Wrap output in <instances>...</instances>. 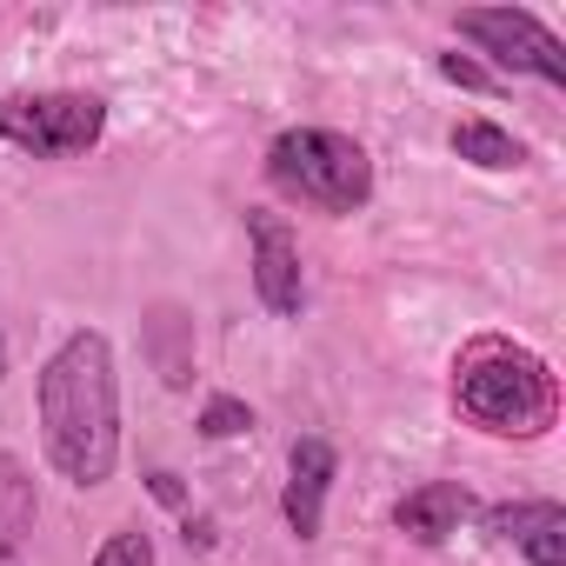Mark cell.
Returning a JSON list of instances; mask_svg holds the SVG:
<instances>
[{
  "label": "cell",
  "instance_id": "1",
  "mask_svg": "<svg viewBox=\"0 0 566 566\" xmlns=\"http://www.w3.org/2000/svg\"><path fill=\"white\" fill-rule=\"evenodd\" d=\"M34 407H41V447L54 473L74 486H107L120 460V374H114L107 334L94 327L67 334L41 367Z\"/></svg>",
  "mask_w": 566,
  "mask_h": 566
},
{
  "label": "cell",
  "instance_id": "2",
  "mask_svg": "<svg viewBox=\"0 0 566 566\" xmlns=\"http://www.w3.org/2000/svg\"><path fill=\"white\" fill-rule=\"evenodd\" d=\"M453 400L480 433H500V440H539L553 427V413H559L553 367L539 354L513 347V340L467 347V360L453 374Z\"/></svg>",
  "mask_w": 566,
  "mask_h": 566
},
{
  "label": "cell",
  "instance_id": "3",
  "mask_svg": "<svg viewBox=\"0 0 566 566\" xmlns=\"http://www.w3.org/2000/svg\"><path fill=\"white\" fill-rule=\"evenodd\" d=\"M266 180L314 207V213H360L374 200V160L354 134H334V127H287V134H273L266 147Z\"/></svg>",
  "mask_w": 566,
  "mask_h": 566
},
{
  "label": "cell",
  "instance_id": "4",
  "mask_svg": "<svg viewBox=\"0 0 566 566\" xmlns=\"http://www.w3.org/2000/svg\"><path fill=\"white\" fill-rule=\"evenodd\" d=\"M107 134V101L94 94H8L0 101V140L34 160H74Z\"/></svg>",
  "mask_w": 566,
  "mask_h": 566
},
{
  "label": "cell",
  "instance_id": "5",
  "mask_svg": "<svg viewBox=\"0 0 566 566\" xmlns=\"http://www.w3.org/2000/svg\"><path fill=\"white\" fill-rule=\"evenodd\" d=\"M453 28H460V41L493 54L500 74H533L546 87H566V48L526 8H467V14H453Z\"/></svg>",
  "mask_w": 566,
  "mask_h": 566
},
{
  "label": "cell",
  "instance_id": "6",
  "mask_svg": "<svg viewBox=\"0 0 566 566\" xmlns=\"http://www.w3.org/2000/svg\"><path fill=\"white\" fill-rule=\"evenodd\" d=\"M247 240H253V294L273 321H294L307 307V273H301V240L294 227L266 213V207H247Z\"/></svg>",
  "mask_w": 566,
  "mask_h": 566
},
{
  "label": "cell",
  "instance_id": "7",
  "mask_svg": "<svg viewBox=\"0 0 566 566\" xmlns=\"http://www.w3.org/2000/svg\"><path fill=\"white\" fill-rule=\"evenodd\" d=\"M334 480H340L334 440H294V453H287V493H280V513H287V533L294 539H321Z\"/></svg>",
  "mask_w": 566,
  "mask_h": 566
},
{
  "label": "cell",
  "instance_id": "8",
  "mask_svg": "<svg viewBox=\"0 0 566 566\" xmlns=\"http://www.w3.org/2000/svg\"><path fill=\"white\" fill-rule=\"evenodd\" d=\"M486 533L520 546L533 566H566V506L559 500H500V506H486Z\"/></svg>",
  "mask_w": 566,
  "mask_h": 566
},
{
  "label": "cell",
  "instance_id": "9",
  "mask_svg": "<svg viewBox=\"0 0 566 566\" xmlns=\"http://www.w3.org/2000/svg\"><path fill=\"white\" fill-rule=\"evenodd\" d=\"M467 513H473V493H467L460 480H427V486L400 493L394 526H400L407 539H420V546H440V539H453V533H460V520H467Z\"/></svg>",
  "mask_w": 566,
  "mask_h": 566
},
{
  "label": "cell",
  "instance_id": "10",
  "mask_svg": "<svg viewBox=\"0 0 566 566\" xmlns=\"http://www.w3.org/2000/svg\"><path fill=\"white\" fill-rule=\"evenodd\" d=\"M34 513H41V493L28 480V467L14 453H0V559H14L34 533Z\"/></svg>",
  "mask_w": 566,
  "mask_h": 566
},
{
  "label": "cell",
  "instance_id": "11",
  "mask_svg": "<svg viewBox=\"0 0 566 566\" xmlns=\"http://www.w3.org/2000/svg\"><path fill=\"white\" fill-rule=\"evenodd\" d=\"M453 154L473 160V167H486V174L526 167V147H520L506 127H493V120H460V127H453Z\"/></svg>",
  "mask_w": 566,
  "mask_h": 566
},
{
  "label": "cell",
  "instance_id": "12",
  "mask_svg": "<svg viewBox=\"0 0 566 566\" xmlns=\"http://www.w3.org/2000/svg\"><path fill=\"white\" fill-rule=\"evenodd\" d=\"M247 427H253V407L233 400V394H213V400L200 407V440H233V433H247Z\"/></svg>",
  "mask_w": 566,
  "mask_h": 566
},
{
  "label": "cell",
  "instance_id": "13",
  "mask_svg": "<svg viewBox=\"0 0 566 566\" xmlns=\"http://www.w3.org/2000/svg\"><path fill=\"white\" fill-rule=\"evenodd\" d=\"M94 566H154V533H140V526L107 533V546L94 553Z\"/></svg>",
  "mask_w": 566,
  "mask_h": 566
},
{
  "label": "cell",
  "instance_id": "14",
  "mask_svg": "<svg viewBox=\"0 0 566 566\" xmlns=\"http://www.w3.org/2000/svg\"><path fill=\"white\" fill-rule=\"evenodd\" d=\"M440 74H447L453 87H473V94H486V87H493V74H486L480 61H467V54H440Z\"/></svg>",
  "mask_w": 566,
  "mask_h": 566
},
{
  "label": "cell",
  "instance_id": "15",
  "mask_svg": "<svg viewBox=\"0 0 566 566\" xmlns=\"http://www.w3.org/2000/svg\"><path fill=\"white\" fill-rule=\"evenodd\" d=\"M147 486H154L167 506H180V480H174V473H147Z\"/></svg>",
  "mask_w": 566,
  "mask_h": 566
},
{
  "label": "cell",
  "instance_id": "16",
  "mask_svg": "<svg viewBox=\"0 0 566 566\" xmlns=\"http://www.w3.org/2000/svg\"><path fill=\"white\" fill-rule=\"evenodd\" d=\"M0 380H8V334H0Z\"/></svg>",
  "mask_w": 566,
  "mask_h": 566
}]
</instances>
